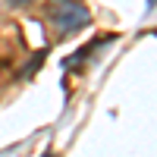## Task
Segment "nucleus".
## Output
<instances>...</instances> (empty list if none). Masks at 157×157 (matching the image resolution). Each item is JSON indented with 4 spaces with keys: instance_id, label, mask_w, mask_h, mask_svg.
Here are the masks:
<instances>
[{
    "instance_id": "nucleus-1",
    "label": "nucleus",
    "mask_w": 157,
    "mask_h": 157,
    "mask_svg": "<svg viewBox=\"0 0 157 157\" xmlns=\"http://www.w3.org/2000/svg\"><path fill=\"white\" fill-rule=\"evenodd\" d=\"M44 16H47V22L54 25V32H57L60 38L75 35L78 29H85L88 19H91L88 10L78 3V0H47Z\"/></svg>"
},
{
    "instance_id": "nucleus-2",
    "label": "nucleus",
    "mask_w": 157,
    "mask_h": 157,
    "mask_svg": "<svg viewBox=\"0 0 157 157\" xmlns=\"http://www.w3.org/2000/svg\"><path fill=\"white\" fill-rule=\"evenodd\" d=\"M6 3H10V6H25L29 0H6Z\"/></svg>"
}]
</instances>
